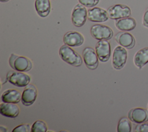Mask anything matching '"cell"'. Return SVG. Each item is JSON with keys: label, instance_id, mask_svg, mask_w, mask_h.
<instances>
[{"label": "cell", "instance_id": "6da1fadb", "mask_svg": "<svg viewBox=\"0 0 148 132\" xmlns=\"http://www.w3.org/2000/svg\"><path fill=\"white\" fill-rule=\"evenodd\" d=\"M59 55L62 60L75 67H79L83 63L82 56L71 47L64 44L59 49Z\"/></svg>", "mask_w": 148, "mask_h": 132}, {"label": "cell", "instance_id": "7a4b0ae2", "mask_svg": "<svg viewBox=\"0 0 148 132\" xmlns=\"http://www.w3.org/2000/svg\"><path fill=\"white\" fill-rule=\"evenodd\" d=\"M9 63L12 69L18 72H28L32 67V63L28 58L14 53L11 54Z\"/></svg>", "mask_w": 148, "mask_h": 132}, {"label": "cell", "instance_id": "3957f363", "mask_svg": "<svg viewBox=\"0 0 148 132\" xmlns=\"http://www.w3.org/2000/svg\"><path fill=\"white\" fill-rule=\"evenodd\" d=\"M6 79L10 84L15 86L25 87L29 84L31 81V77L22 72L12 70L7 73Z\"/></svg>", "mask_w": 148, "mask_h": 132}, {"label": "cell", "instance_id": "277c9868", "mask_svg": "<svg viewBox=\"0 0 148 132\" xmlns=\"http://www.w3.org/2000/svg\"><path fill=\"white\" fill-rule=\"evenodd\" d=\"M90 33L92 37L97 40H108L113 36V31L110 27L101 24L93 25Z\"/></svg>", "mask_w": 148, "mask_h": 132}, {"label": "cell", "instance_id": "5b68a950", "mask_svg": "<svg viewBox=\"0 0 148 132\" xmlns=\"http://www.w3.org/2000/svg\"><path fill=\"white\" fill-rule=\"evenodd\" d=\"M109 17L113 20H118L121 18L130 17L131 14L130 7L123 4H116L108 9Z\"/></svg>", "mask_w": 148, "mask_h": 132}, {"label": "cell", "instance_id": "8992f818", "mask_svg": "<svg viewBox=\"0 0 148 132\" xmlns=\"http://www.w3.org/2000/svg\"><path fill=\"white\" fill-rule=\"evenodd\" d=\"M71 19L73 24L76 27L83 26L87 19V10L86 6L81 3L77 4L72 10Z\"/></svg>", "mask_w": 148, "mask_h": 132}, {"label": "cell", "instance_id": "52a82bcc", "mask_svg": "<svg viewBox=\"0 0 148 132\" xmlns=\"http://www.w3.org/2000/svg\"><path fill=\"white\" fill-rule=\"evenodd\" d=\"M127 59V51L123 47L117 46L113 50L112 66L116 70L121 69L125 65Z\"/></svg>", "mask_w": 148, "mask_h": 132}, {"label": "cell", "instance_id": "ba28073f", "mask_svg": "<svg viewBox=\"0 0 148 132\" xmlns=\"http://www.w3.org/2000/svg\"><path fill=\"white\" fill-rule=\"evenodd\" d=\"M83 58L87 67L95 70L98 66V57L96 51L91 47H86L83 51Z\"/></svg>", "mask_w": 148, "mask_h": 132}, {"label": "cell", "instance_id": "9c48e42d", "mask_svg": "<svg viewBox=\"0 0 148 132\" xmlns=\"http://www.w3.org/2000/svg\"><path fill=\"white\" fill-rule=\"evenodd\" d=\"M95 51L98 59L102 62L109 60L110 57V45L108 40H99L95 45Z\"/></svg>", "mask_w": 148, "mask_h": 132}, {"label": "cell", "instance_id": "30bf717a", "mask_svg": "<svg viewBox=\"0 0 148 132\" xmlns=\"http://www.w3.org/2000/svg\"><path fill=\"white\" fill-rule=\"evenodd\" d=\"M130 120L136 124H140L148 121V109L142 108L131 109L128 113Z\"/></svg>", "mask_w": 148, "mask_h": 132}, {"label": "cell", "instance_id": "8fae6325", "mask_svg": "<svg viewBox=\"0 0 148 132\" xmlns=\"http://www.w3.org/2000/svg\"><path fill=\"white\" fill-rule=\"evenodd\" d=\"M38 91L35 86L33 84H28L21 94L22 104L26 106L32 105L36 99Z\"/></svg>", "mask_w": 148, "mask_h": 132}, {"label": "cell", "instance_id": "7c38bea8", "mask_svg": "<svg viewBox=\"0 0 148 132\" xmlns=\"http://www.w3.org/2000/svg\"><path fill=\"white\" fill-rule=\"evenodd\" d=\"M83 36L76 31H69L65 34L63 37V41L65 44L72 47L82 45L84 42Z\"/></svg>", "mask_w": 148, "mask_h": 132}, {"label": "cell", "instance_id": "4fadbf2b", "mask_svg": "<svg viewBox=\"0 0 148 132\" xmlns=\"http://www.w3.org/2000/svg\"><path fill=\"white\" fill-rule=\"evenodd\" d=\"M87 18L92 22H104L109 17L106 10L99 7H94L88 10Z\"/></svg>", "mask_w": 148, "mask_h": 132}, {"label": "cell", "instance_id": "5bb4252c", "mask_svg": "<svg viewBox=\"0 0 148 132\" xmlns=\"http://www.w3.org/2000/svg\"><path fill=\"white\" fill-rule=\"evenodd\" d=\"M115 40L120 45L127 49H131L135 45L134 37L127 31L119 32L115 36Z\"/></svg>", "mask_w": 148, "mask_h": 132}, {"label": "cell", "instance_id": "9a60e30c", "mask_svg": "<svg viewBox=\"0 0 148 132\" xmlns=\"http://www.w3.org/2000/svg\"><path fill=\"white\" fill-rule=\"evenodd\" d=\"M0 113L3 116L14 118L18 115L20 108L16 104L2 102L0 106Z\"/></svg>", "mask_w": 148, "mask_h": 132}, {"label": "cell", "instance_id": "2e32d148", "mask_svg": "<svg viewBox=\"0 0 148 132\" xmlns=\"http://www.w3.org/2000/svg\"><path fill=\"white\" fill-rule=\"evenodd\" d=\"M115 26L117 29L123 31H129L134 30L136 26V20L131 17H127L116 20Z\"/></svg>", "mask_w": 148, "mask_h": 132}, {"label": "cell", "instance_id": "e0dca14e", "mask_svg": "<svg viewBox=\"0 0 148 132\" xmlns=\"http://www.w3.org/2000/svg\"><path fill=\"white\" fill-rule=\"evenodd\" d=\"M1 100L3 102L17 104L21 100V92L15 89H9L3 92Z\"/></svg>", "mask_w": 148, "mask_h": 132}, {"label": "cell", "instance_id": "ac0fdd59", "mask_svg": "<svg viewBox=\"0 0 148 132\" xmlns=\"http://www.w3.org/2000/svg\"><path fill=\"white\" fill-rule=\"evenodd\" d=\"M134 62L139 69H141L148 63V47L142 48L136 52L134 57Z\"/></svg>", "mask_w": 148, "mask_h": 132}, {"label": "cell", "instance_id": "d6986e66", "mask_svg": "<svg viewBox=\"0 0 148 132\" xmlns=\"http://www.w3.org/2000/svg\"><path fill=\"white\" fill-rule=\"evenodd\" d=\"M35 7L38 15L42 17L47 16L51 10L49 0H35Z\"/></svg>", "mask_w": 148, "mask_h": 132}, {"label": "cell", "instance_id": "ffe728a7", "mask_svg": "<svg viewBox=\"0 0 148 132\" xmlns=\"http://www.w3.org/2000/svg\"><path fill=\"white\" fill-rule=\"evenodd\" d=\"M117 131L118 132H131L132 131V124L128 117H123L119 120Z\"/></svg>", "mask_w": 148, "mask_h": 132}, {"label": "cell", "instance_id": "44dd1931", "mask_svg": "<svg viewBox=\"0 0 148 132\" xmlns=\"http://www.w3.org/2000/svg\"><path fill=\"white\" fill-rule=\"evenodd\" d=\"M47 131V126L46 123L40 120L35 121L32 124L31 128V132H46Z\"/></svg>", "mask_w": 148, "mask_h": 132}, {"label": "cell", "instance_id": "7402d4cb", "mask_svg": "<svg viewBox=\"0 0 148 132\" xmlns=\"http://www.w3.org/2000/svg\"><path fill=\"white\" fill-rule=\"evenodd\" d=\"M31 128L29 124H22L14 128L12 132H29L31 131Z\"/></svg>", "mask_w": 148, "mask_h": 132}, {"label": "cell", "instance_id": "603a6c76", "mask_svg": "<svg viewBox=\"0 0 148 132\" xmlns=\"http://www.w3.org/2000/svg\"><path fill=\"white\" fill-rule=\"evenodd\" d=\"M79 3L86 7L91 8L97 5L99 0H78Z\"/></svg>", "mask_w": 148, "mask_h": 132}, {"label": "cell", "instance_id": "cb8c5ba5", "mask_svg": "<svg viewBox=\"0 0 148 132\" xmlns=\"http://www.w3.org/2000/svg\"><path fill=\"white\" fill-rule=\"evenodd\" d=\"M135 131L137 132H148V123L144 122L138 124L135 127Z\"/></svg>", "mask_w": 148, "mask_h": 132}, {"label": "cell", "instance_id": "d4e9b609", "mask_svg": "<svg viewBox=\"0 0 148 132\" xmlns=\"http://www.w3.org/2000/svg\"><path fill=\"white\" fill-rule=\"evenodd\" d=\"M142 23L145 27L148 28V8L146 9L142 19Z\"/></svg>", "mask_w": 148, "mask_h": 132}, {"label": "cell", "instance_id": "484cf974", "mask_svg": "<svg viewBox=\"0 0 148 132\" xmlns=\"http://www.w3.org/2000/svg\"><path fill=\"white\" fill-rule=\"evenodd\" d=\"M0 131H6V129L5 127H3L2 126H1L0 127Z\"/></svg>", "mask_w": 148, "mask_h": 132}, {"label": "cell", "instance_id": "4316f807", "mask_svg": "<svg viewBox=\"0 0 148 132\" xmlns=\"http://www.w3.org/2000/svg\"><path fill=\"white\" fill-rule=\"evenodd\" d=\"M8 1L9 0H0V1L2 2H8Z\"/></svg>", "mask_w": 148, "mask_h": 132}, {"label": "cell", "instance_id": "83f0119b", "mask_svg": "<svg viewBox=\"0 0 148 132\" xmlns=\"http://www.w3.org/2000/svg\"><path fill=\"white\" fill-rule=\"evenodd\" d=\"M147 109H148V104H147Z\"/></svg>", "mask_w": 148, "mask_h": 132}]
</instances>
